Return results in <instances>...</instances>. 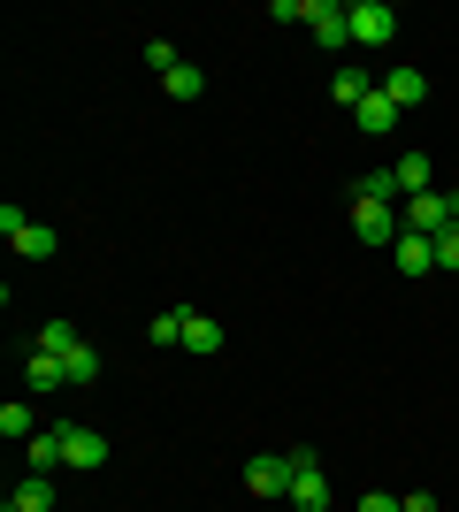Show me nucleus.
Segmentation results:
<instances>
[{
	"mask_svg": "<svg viewBox=\"0 0 459 512\" xmlns=\"http://www.w3.org/2000/svg\"><path fill=\"white\" fill-rule=\"evenodd\" d=\"M437 268H459V222H452V230L437 237Z\"/></svg>",
	"mask_w": 459,
	"mask_h": 512,
	"instance_id": "26",
	"label": "nucleus"
},
{
	"mask_svg": "<svg viewBox=\"0 0 459 512\" xmlns=\"http://www.w3.org/2000/svg\"><path fill=\"white\" fill-rule=\"evenodd\" d=\"M406 512H444V505H437L429 490H414V497H406Z\"/></svg>",
	"mask_w": 459,
	"mask_h": 512,
	"instance_id": "27",
	"label": "nucleus"
},
{
	"mask_svg": "<svg viewBox=\"0 0 459 512\" xmlns=\"http://www.w3.org/2000/svg\"><path fill=\"white\" fill-rule=\"evenodd\" d=\"M306 31L322 39V54H345L352 46V8L345 0H306Z\"/></svg>",
	"mask_w": 459,
	"mask_h": 512,
	"instance_id": "3",
	"label": "nucleus"
},
{
	"mask_svg": "<svg viewBox=\"0 0 459 512\" xmlns=\"http://www.w3.org/2000/svg\"><path fill=\"white\" fill-rule=\"evenodd\" d=\"M62 451H69L62 467H77V474H100L115 459V444L100 436V428H62Z\"/></svg>",
	"mask_w": 459,
	"mask_h": 512,
	"instance_id": "7",
	"label": "nucleus"
},
{
	"mask_svg": "<svg viewBox=\"0 0 459 512\" xmlns=\"http://www.w3.org/2000/svg\"><path fill=\"white\" fill-rule=\"evenodd\" d=\"M245 490L261 497V505L291 497V459H284V451H261V459H245Z\"/></svg>",
	"mask_w": 459,
	"mask_h": 512,
	"instance_id": "6",
	"label": "nucleus"
},
{
	"mask_svg": "<svg viewBox=\"0 0 459 512\" xmlns=\"http://www.w3.org/2000/svg\"><path fill=\"white\" fill-rule=\"evenodd\" d=\"M368 92H375V77H368V69H360V62H345V69H337V77H329V100H337V107H360V100H368Z\"/></svg>",
	"mask_w": 459,
	"mask_h": 512,
	"instance_id": "13",
	"label": "nucleus"
},
{
	"mask_svg": "<svg viewBox=\"0 0 459 512\" xmlns=\"http://www.w3.org/2000/svg\"><path fill=\"white\" fill-rule=\"evenodd\" d=\"M398 115H406V107H398V100H391V92H383V85H375L368 100L352 107V123L368 130V138H391V130H398Z\"/></svg>",
	"mask_w": 459,
	"mask_h": 512,
	"instance_id": "9",
	"label": "nucleus"
},
{
	"mask_svg": "<svg viewBox=\"0 0 459 512\" xmlns=\"http://www.w3.org/2000/svg\"><path fill=\"white\" fill-rule=\"evenodd\" d=\"M352 512H406V497H383V490H368V497H360Z\"/></svg>",
	"mask_w": 459,
	"mask_h": 512,
	"instance_id": "25",
	"label": "nucleus"
},
{
	"mask_svg": "<svg viewBox=\"0 0 459 512\" xmlns=\"http://www.w3.org/2000/svg\"><path fill=\"white\" fill-rule=\"evenodd\" d=\"M0 237L16 245V260H39V268L62 253V230H54V222H31L23 207H0Z\"/></svg>",
	"mask_w": 459,
	"mask_h": 512,
	"instance_id": "1",
	"label": "nucleus"
},
{
	"mask_svg": "<svg viewBox=\"0 0 459 512\" xmlns=\"http://www.w3.org/2000/svg\"><path fill=\"white\" fill-rule=\"evenodd\" d=\"M0 436H8V444H31V436H39L31 406H0Z\"/></svg>",
	"mask_w": 459,
	"mask_h": 512,
	"instance_id": "22",
	"label": "nucleus"
},
{
	"mask_svg": "<svg viewBox=\"0 0 459 512\" xmlns=\"http://www.w3.org/2000/svg\"><path fill=\"white\" fill-rule=\"evenodd\" d=\"M268 23H306V0H268Z\"/></svg>",
	"mask_w": 459,
	"mask_h": 512,
	"instance_id": "24",
	"label": "nucleus"
},
{
	"mask_svg": "<svg viewBox=\"0 0 459 512\" xmlns=\"http://www.w3.org/2000/svg\"><path fill=\"white\" fill-rule=\"evenodd\" d=\"M62 367H69V390L100 383V352H92V344H77V352H62Z\"/></svg>",
	"mask_w": 459,
	"mask_h": 512,
	"instance_id": "19",
	"label": "nucleus"
},
{
	"mask_svg": "<svg viewBox=\"0 0 459 512\" xmlns=\"http://www.w3.org/2000/svg\"><path fill=\"white\" fill-rule=\"evenodd\" d=\"M383 92H391V100H398V107H421V100H429V77H421V69H414V62H398V69H391V77H383Z\"/></svg>",
	"mask_w": 459,
	"mask_h": 512,
	"instance_id": "15",
	"label": "nucleus"
},
{
	"mask_svg": "<svg viewBox=\"0 0 459 512\" xmlns=\"http://www.w3.org/2000/svg\"><path fill=\"white\" fill-rule=\"evenodd\" d=\"M398 230H406L398 207H383V199H352V237H360V245H383V253H391Z\"/></svg>",
	"mask_w": 459,
	"mask_h": 512,
	"instance_id": "5",
	"label": "nucleus"
},
{
	"mask_svg": "<svg viewBox=\"0 0 459 512\" xmlns=\"http://www.w3.org/2000/svg\"><path fill=\"white\" fill-rule=\"evenodd\" d=\"M184 321H192V306H169V314L146 321V337H153V344H184Z\"/></svg>",
	"mask_w": 459,
	"mask_h": 512,
	"instance_id": "20",
	"label": "nucleus"
},
{
	"mask_svg": "<svg viewBox=\"0 0 459 512\" xmlns=\"http://www.w3.org/2000/svg\"><path fill=\"white\" fill-rule=\"evenodd\" d=\"M31 344H39V352H54V360H62V352H77V329H69V321H46V329H31Z\"/></svg>",
	"mask_w": 459,
	"mask_h": 512,
	"instance_id": "18",
	"label": "nucleus"
},
{
	"mask_svg": "<svg viewBox=\"0 0 459 512\" xmlns=\"http://www.w3.org/2000/svg\"><path fill=\"white\" fill-rule=\"evenodd\" d=\"M161 92H169V100H199V92H207V77H199V62L169 69V77H161Z\"/></svg>",
	"mask_w": 459,
	"mask_h": 512,
	"instance_id": "21",
	"label": "nucleus"
},
{
	"mask_svg": "<svg viewBox=\"0 0 459 512\" xmlns=\"http://www.w3.org/2000/svg\"><path fill=\"white\" fill-rule=\"evenodd\" d=\"M184 352H192V360H215V352H222V321L192 314V321H184Z\"/></svg>",
	"mask_w": 459,
	"mask_h": 512,
	"instance_id": "12",
	"label": "nucleus"
},
{
	"mask_svg": "<svg viewBox=\"0 0 459 512\" xmlns=\"http://www.w3.org/2000/svg\"><path fill=\"white\" fill-rule=\"evenodd\" d=\"M391 176H398V199H421V192H437V161H429V153H398L391 161Z\"/></svg>",
	"mask_w": 459,
	"mask_h": 512,
	"instance_id": "8",
	"label": "nucleus"
},
{
	"mask_svg": "<svg viewBox=\"0 0 459 512\" xmlns=\"http://www.w3.org/2000/svg\"><path fill=\"white\" fill-rule=\"evenodd\" d=\"M352 199H383V207H406V199H398V176H391V169H368L360 184H352Z\"/></svg>",
	"mask_w": 459,
	"mask_h": 512,
	"instance_id": "17",
	"label": "nucleus"
},
{
	"mask_svg": "<svg viewBox=\"0 0 459 512\" xmlns=\"http://www.w3.org/2000/svg\"><path fill=\"white\" fill-rule=\"evenodd\" d=\"M284 459H291V497L284 505L291 512H329V474L314 467V451H284Z\"/></svg>",
	"mask_w": 459,
	"mask_h": 512,
	"instance_id": "2",
	"label": "nucleus"
},
{
	"mask_svg": "<svg viewBox=\"0 0 459 512\" xmlns=\"http://www.w3.org/2000/svg\"><path fill=\"white\" fill-rule=\"evenodd\" d=\"M352 8V46H391L398 39V8L391 0H345Z\"/></svg>",
	"mask_w": 459,
	"mask_h": 512,
	"instance_id": "4",
	"label": "nucleus"
},
{
	"mask_svg": "<svg viewBox=\"0 0 459 512\" xmlns=\"http://www.w3.org/2000/svg\"><path fill=\"white\" fill-rule=\"evenodd\" d=\"M391 260H398V276H429V268H437V237H414V230H398Z\"/></svg>",
	"mask_w": 459,
	"mask_h": 512,
	"instance_id": "10",
	"label": "nucleus"
},
{
	"mask_svg": "<svg viewBox=\"0 0 459 512\" xmlns=\"http://www.w3.org/2000/svg\"><path fill=\"white\" fill-rule=\"evenodd\" d=\"M23 459H31V474H54L69 459V451H62V428H39V436L23 444Z\"/></svg>",
	"mask_w": 459,
	"mask_h": 512,
	"instance_id": "16",
	"label": "nucleus"
},
{
	"mask_svg": "<svg viewBox=\"0 0 459 512\" xmlns=\"http://www.w3.org/2000/svg\"><path fill=\"white\" fill-rule=\"evenodd\" d=\"M23 383H31V390H69V367L54 360V352L31 344V352H23Z\"/></svg>",
	"mask_w": 459,
	"mask_h": 512,
	"instance_id": "11",
	"label": "nucleus"
},
{
	"mask_svg": "<svg viewBox=\"0 0 459 512\" xmlns=\"http://www.w3.org/2000/svg\"><path fill=\"white\" fill-rule=\"evenodd\" d=\"M146 69H153V77H169V69H184V54H176L169 39H146Z\"/></svg>",
	"mask_w": 459,
	"mask_h": 512,
	"instance_id": "23",
	"label": "nucleus"
},
{
	"mask_svg": "<svg viewBox=\"0 0 459 512\" xmlns=\"http://www.w3.org/2000/svg\"><path fill=\"white\" fill-rule=\"evenodd\" d=\"M8 512H54V474H23L16 497H8Z\"/></svg>",
	"mask_w": 459,
	"mask_h": 512,
	"instance_id": "14",
	"label": "nucleus"
}]
</instances>
